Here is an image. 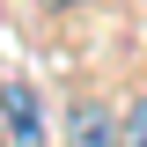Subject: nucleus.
I'll list each match as a JSON object with an SVG mask.
<instances>
[{
	"label": "nucleus",
	"mask_w": 147,
	"mask_h": 147,
	"mask_svg": "<svg viewBox=\"0 0 147 147\" xmlns=\"http://www.w3.org/2000/svg\"><path fill=\"white\" fill-rule=\"evenodd\" d=\"M0 132H7V147H44V103H37L30 81L0 88Z\"/></svg>",
	"instance_id": "1"
},
{
	"label": "nucleus",
	"mask_w": 147,
	"mask_h": 147,
	"mask_svg": "<svg viewBox=\"0 0 147 147\" xmlns=\"http://www.w3.org/2000/svg\"><path fill=\"white\" fill-rule=\"evenodd\" d=\"M66 147H118V110L96 103V96H74L66 103Z\"/></svg>",
	"instance_id": "2"
},
{
	"label": "nucleus",
	"mask_w": 147,
	"mask_h": 147,
	"mask_svg": "<svg viewBox=\"0 0 147 147\" xmlns=\"http://www.w3.org/2000/svg\"><path fill=\"white\" fill-rule=\"evenodd\" d=\"M118 147H147V96H132L118 110Z\"/></svg>",
	"instance_id": "3"
},
{
	"label": "nucleus",
	"mask_w": 147,
	"mask_h": 147,
	"mask_svg": "<svg viewBox=\"0 0 147 147\" xmlns=\"http://www.w3.org/2000/svg\"><path fill=\"white\" fill-rule=\"evenodd\" d=\"M37 7H52V15H66V7H81V0H37Z\"/></svg>",
	"instance_id": "4"
},
{
	"label": "nucleus",
	"mask_w": 147,
	"mask_h": 147,
	"mask_svg": "<svg viewBox=\"0 0 147 147\" xmlns=\"http://www.w3.org/2000/svg\"><path fill=\"white\" fill-rule=\"evenodd\" d=\"M0 140H7V132H0Z\"/></svg>",
	"instance_id": "5"
}]
</instances>
